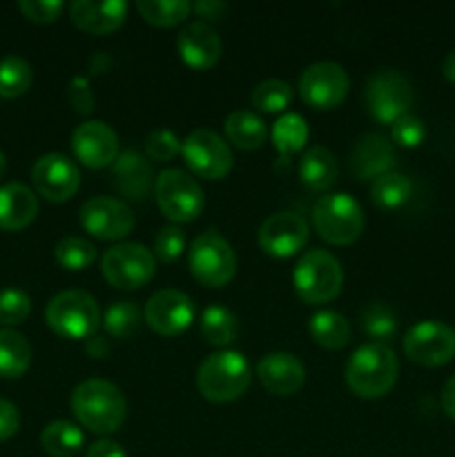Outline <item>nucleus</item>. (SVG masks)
<instances>
[{
    "label": "nucleus",
    "mask_w": 455,
    "mask_h": 457,
    "mask_svg": "<svg viewBox=\"0 0 455 457\" xmlns=\"http://www.w3.org/2000/svg\"><path fill=\"white\" fill-rule=\"evenodd\" d=\"M71 413L80 427L96 436L116 433L125 422L128 404L125 395L116 384L107 379H85L71 393Z\"/></svg>",
    "instance_id": "f257e3e1"
},
{
    "label": "nucleus",
    "mask_w": 455,
    "mask_h": 457,
    "mask_svg": "<svg viewBox=\"0 0 455 457\" xmlns=\"http://www.w3.org/2000/svg\"><path fill=\"white\" fill-rule=\"evenodd\" d=\"M400 361L388 344L370 342L357 348L346 364V384L361 400L384 397L397 382Z\"/></svg>",
    "instance_id": "f03ea898"
},
{
    "label": "nucleus",
    "mask_w": 455,
    "mask_h": 457,
    "mask_svg": "<svg viewBox=\"0 0 455 457\" xmlns=\"http://www.w3.org/2000/svg\"><path fill=\"white\" fill-rule=\"evenodd\" d=\"M250 364L241 353L219 351L205 357L203 364L196 370V388L201 395L214 404L235 402L248 391L250 386Z\"/></svg>",
    "instance_id": "7ed1b4c3"
},
{
    "label": "nucleus",
    "mask_w": 455,
    "mask_h": 457,
    "mask_svg": "<svg viewBox=\"0 0 455 457\" xmlns=\"http://www.w3.org/2000/svg\"><path fill=\"white\" fill-rule=\"evenodd\" d=\"M293 281L299 299L306 303H328L342 293V263L328 250H308L294 266Z\"/></svg>",
    "instance_id": "20e7f679"
},
{
    "label": "nucleus",
    "mask_w": 455,
    "mask_h": 457,
    "mask_svg": "<svg viewBox=\"0 0 455 457\" xmlns=\"http://www.w3.org/2000/svg\"><path fill=\"white\" fill-rule=\"evenodd\" d=\"M45 321L61 337L89 339L101 326V306L85 290H65L47 303Z\"/></svg>",
    "instance_id": "39448f33"
},
{
    "label": "nucleus",
    "mask_w": 455,
    "mask_h": 457,
    "mask_svg": "<svg viewBox=\"0 0 455 457\" xmlns=\"http://www.w3.org/2000/svg\"><path fill=\"white\" fill-rule=\"evenodd\" d=\"M312 226L328 244L351 245L364 232V210L346 192L324 195L312 208Z\"/></svg>",
    "instance_id": "423d86ee"
},
{
    "label": "nucleus",
    "mask_w": 455,
    "mask_h": 457,
    "mask_svg": "<svg viewBox=\"0 0 455 457\" xmlns=\"http://www.w3.org/2000/svg\"><path fill=\"white\" fill-rule=\"evenodd\" d=\"M156 204L161 212L174 223H190L203 212L205 196L201 186L186 170L168 168L156 177Z\"/></svg>",
    "instance_id": "0eeeda50"
},
{
    "label": "nucleus",
    "mask_w": 455,
    "mask_h": 457,
    "mask_svg": "<svg viewBox=\"0 0 455 457\" xmlns=\"http://www.w3.org/2000/svg\"><path fill=\"white\" fill-rule=\"evenodd\" d=\"M190 272L201 286L223 288L236 272V257L232 245L217 230L201 232L190 248Z\"/></svg>",
    "instance_id": "6e6552de"
},
{
    "label": "nucleus",
    "mask_w": 455,
    "mask_h": 457,
    "mask_svg": "<svg viewBox=\"0 0 455 457\" xmlns=\"http://www.w3.org/2000/svg\"><path fill=\"white\" fill-rule=\"evenodd\" d=\"M364 103L377 123L393 125L397 119L409 114L413 105V87L397 70H379L366 80Z\"/></svg>",
    "instance_id": "1a4fd4ad"
},
{
    "label": "nucleus",
    "mask_w": 455,
    "mask_h": 457,
    "mask_svg": "<svg viewBox=\"0 0 455 457\" xmlns=\"http://www.w3.org/2000/svg\"><path fill=\"white\" fill-rule=\"evenodd\" d=\"M101 272L107 284L120 290H138L152 281L156 272L154 253L143 244L112 245L101 262Z\"/></svg>",
    "instance_id": "9d476101"
},
{
    "label": "nucleus",
    "mask_w": 455,
    "mask_h": 457,
    "mask_svg": "<svg viewBox=\"0 0 455 457\" xmlns=\"http://www.w3.org/2000/svg\"><path fill=\"white\" fill-rule=\"evenodd\" d=\"M181 156L192 174L208 181H219L232 170V152L228 143L212 129H194L181 143Z\"/></svg>",
    "instance_id": "9b49d317"
},
{
    "label": "nucleus",
    "mask_w": 455,
    "mask_h": 457,
    "mask_svg": "<svg viewBox=\"0 0 455 457\" xmlns=\"http://www.w3.org/2000/svg\"><path fill=\"white\" fill-rule=\"evenodd\" d=\"M404 353L410 361L428 369L449 364L455 357V330L435 320L419 321L404 335Z\"/></svg>",
    "instance_id": "f8f14e48"
},
{
    "label": "nucleus",
    "mask_w": 455,
    "mask_h": 457,
    "mask_svg": "<svg viewBox=\"0 0 455 457\" xmlns=\"http://www.w3.org/2000/svg\"><path fill=\"white\" fill-rule=\"evenodd\" d=\"M351 79L337 62H315L306 67L299 79V94L303 103L315 110H335L348 96Z\"/></svg>",
    "instance_id": "ddd939ff"
},
{
    "label": "nucleus",
    "mask_w": 455,
    "mask_h": 457,
    "mask_svg": "<svg viewBox=\"0 0 455 457\" xmlns=\"http://www.w3.org/2000/svg\"><path fill=\"white\" fill-rule=\"evenodd\" d=\"M132 208L112 196H92L80 208V226L85 232L103 241H119L134 230Z\"/></svg>",
    "instance_id": "4468645a"
},
{
    "label": "nucleus",
    "mask_w": 455,
    "mask_h": 457,
    "mask_svg": "<svg viewBox=\"0 0 455 457\" xmlns=\"http://www.w3.org/2000/svg\"><path fill=\"white\" fill-rule=\"evenodd\" d=\"M31 183L36 192L52 204L70 201L80 187V170L65 154L49 152L31 168Z\"/></svg>",
    "instance_id": "2eb2a0df"
},
{
    "label": "nucleus",
    "mask_w": 455,
    "mask_h": 457,
    "mask_svg": "<svg viewBox=\"0 0 455 457\" xmlns=\"http://www.w3.org/2000/svg\"><path fill=\"white\" fill-rule=\"evenodd\" d=\"M143 320L154 333L163 335V337H174L190 328L192 320H194V302L181 290H159L147 299Z\"/></svg>",
    "instance_id": "dca6fc26"
},
{
    "label": "nucleus",
    "mask_w": 455,
    "mask_h": 457,
    "mask_svg": "<svg viewBox=\"0 0 455 457\" xmlns=\"http://www.w3.org/2000/svg\"><path fill=\"white\" fill-rule=\"evenodd\" d=\"M308 223L297 212H275L259 228V248L277 259H288L308 244Z\"/></svg>",
    "instance_id": "f3484780"
},
{
    "label": "nucleus",
    "mask_w": 455,
    "mask_h": 457,
    "mask_svg": "<svg viewBox=\"0 0 455 457\" xmlns=\"http://www.w3.org/2000/svg\"><path fill=\"white\" fill-rule=\"evenodd\" d=\"M71 150L76 159L92 170L114 165L119 159L120 145L114 129L103 120H85L71 134Z\"/></svg>",
    "instance_id": "a211bd4d"
},
{
    "label": "nucleus",
    "mask_w": 455,
    "mask_h": 457,
    "mask_svg": "<svg viewBox=\"0 0 455 457\" xmlns=\"http://www.w3.org/2000/svg\"><path fill=\"white\" fill-rule=\"evenodd\" d=\"M177 49L183 62L192 70H210L219 62L223 52L221 38L208 22H187L177 36Z\"/></svg>",
    "instance_id": "6ab92c4d"
},
{
    "label": "nucleus",
    "mask_w": 455,
    "mask_h": 457,
    "mask_svg": "<svg viewBox=\"0 0 455 457\" xmlns=\"http://www.w3.org/2000/svg\"><path fill=\"white\" fill-rule=\"evenodd\" d=\"M257 378L272 395H294L306 382V369L290 353H268L257 364Z\"/></svg>",
    "instance_id": "aec40b11"
},
{
    "label": "nucleus",
    "mask_w": 455,
    "mask_h": 457,
    "mask_svg": "<svg viewBox=\"0 0 455 457\" xmlns=\"http://www.w3.org/2000/svg\"><path fill=\"white\" fill-rule=\"evenodd\" d=\"M397 163L395 147L384 134H364L355 141L351 152V170L357 179H377L391 172Z\"/></svg>",
    "instance_id": "412c9836"
},
{
    "label": "nucleus",
    "mask_w": 455,
    "mask_h": 457,
    "mask_svg": "<svg viewBox=\"0 0 455 457\" xmlns=\"http://www.w3.org/2000/svg\"><path fill=\"white\" fill-rule=\"evenodd\" d=\"M70 16L79 29L94 36H105L119 29L128 18V3L125 0H76L70 4Z\"/></svg>",
    "instance_id": "4be33fe9"
},
{
    "label": "nucleus",
    "mask_w": 455,
    "mask_h": 457,
    "mask_svg": "<svg viewBox=\"0 0 455 457\" xmlns=\"http://www.w3.org/2000/svg\"><path fill=\"white\" fill-rule=\"evenodd\" d=\"M112 179L116 192L128 196L129 201H143L156 183L150 161L134 150L120 152L112 165Z\"/></svg>",
    "instance_id": "5701e85b"
},
{
    "label": "nucleus",
    "mask_w": 455,
    "mask_h": 457,
    "mask_svg": "<svg viewBox=\"0 0 455 457\" xmlns=\"http://www.w3.org/2000/svg\"><path fill=\"white\" fill-rule=\"evenodd\" d=\"M38 214V196L22 183L0 187V230H25Z\"/></svg>",
    "instance_id": "b1692460"
},
{
    "label": "nucleus",
    "mask_w": 455,
    "mask_h": 457,
    "mask_svg": "<svg viewBox=\"0 0 455 457\" xmlns=\"http://www.w3.org/2000/svg\"><path fill=\"white\" fill-rule=\"evenodd\" d=\"M337 159L324 145H312L299 161V179L312 192H326L337 181Z\"/></svg>",
    "instance_id": "393cba45"
},
{
    "label": "nucleus",
    "mask_w": 455,
    "mask_h": 457,
    "mask_svg": "<svg viewBox=\"0 0 455 457\" xmlns=\"http://www.w3.org/2000/svg\"><path fill=\"white\" fill-rule=\"evenodd\" d=\"M31 364V346L16 330H0V378L18 379Z\"/></svg>",
    "instance_id": "a878e982"
},
{
    "label": "nucleus",
    "mask_w": 455,
    "mask_h": 457,
    "mask_svg": "<svg viewBox=\"0 0 455 457\" xmlns=\"http://www.w3.org/2000/svg\"><path fill=\"white\" fill-rule=\"evenodd\" d=\"M40 445H43L45 453L52 457H74L85 446V433L80 431L79 424L56 420L45 427Z\"/></svg>",
    "instance_id": "bb28decb"
},
{
    "label": "nucleus",
    "mask_w": 455,
    "mask_h": 457,
    "mask_svg": "<svg viewBox=\"0 0 455 457\" xmlns=\"http://www.w3.org/2000/svg\"><path fill=\"white\" fill-rule=\"evenodd\" d=\"M228 141L239 150H257L266 141V123L254 112L236 110L226 119Z\"/></svg>",
    "instance_id": "cd10ccee"
},
{
    "label": "nucleus",
    "mask_w": 455,
    "mask_h": 457,
    "mask_svg": "<svg viewBox=\"0 0 455 457\" xmlns=\"http://www.w3.org/2000/svg\"><path fill=\"white\" fill-rule=\"evenodd\" d=\"M310 335L326 351H339L351 342V321L335 311H319L310 317Z\"/></svg>",
    "instance_id": "c85d7f7f"
},
{
    "label": "nucleus",
    "mask_w": 455,
    "mask_h": 457,
    "mask_svg": "<svg viewBox=\"0 0 455 457\" xmlns=\"http://www.w3.org/2000/svg\"><path fill=\"white\" fill-rule=\"evenodd\" d=\"M201 335L212 346H230L239 337V320L228 308L210 306L201 315Z\"/></svg>",
    "instance_id": "c756f323"
},
{
    "label": "nucleus",
    "mask_w": 455,
    "mask_h": 457,
    "mask_svg": "<svg viewBox=\"0 0 455 457\" xmlns=\"http://www.w3.org/2000/svg\"><path fill=\"white\" fill-rule=\"evenodd\" d=\"M413 195V183L409 177L397 172H386L370 183V199L382 210H397Z\"/></svg>",
    "instance_id": "7c9ffc66"
},
{
    "label": "nucleus",
    "mask_w": 455,
    "mask_h": 457,
    "mask_svg": "<svg viewBox=\"0 0 455 457\" xmlns=\"http://www.w3.org/2000/svg\"><path fill=\"white\" fill-rule=\"evenodd\" d=\"M136 12L150 25L174 27L190 16L192 3L187 0H138Z\"/></svg>",
    "instance_id": "2f4dec72"
},
{
    "label": "nucleus",
    "mask_w": 455,
    "mask_h": 457,
    "mask_svg": "<svg viewBox=\"0 0 455 457\" xmlns=\"http://www.w3.org/2000/svg\"><path fill=\"white\" fill-rule=\"evenodd\" d=\"M308 141V125L303 116L299 114H284L277 119L272 125V143H275L277 152L284 156L297 154Z\"/></svg>",
    "instance_id": "473e14b6"
},
{
    "label": "nucleus",
    "mask_w": 455,
    "mask_h": 457,
    "mask_svg": "<svg viewBox=\"0 0 455 457\" xmlns=\"http://www.w3.org/2000/svg\"><path fill=\"white\" fill-rule=\"evenodd\" d=\"M34 71L31 65L21 56H4L0 61V96L18 98L31 87Z\"/></svg>",
    "instance_id": "72a5a7b5"
},
{
    "label": "nucleus",
    "mask_w": 455,
    "mask_h": 457,
    "mask_svg": "<svg viewBox=\"0 0 455 457\" xmlns=\"http://www.w3.org/2000/svg\"><path fill=\"white\" fill-rule=\"evenodd\" d=\"M54 257L61 268L79 272L96 262V245L83 237H65L54 248Z\"/></svg>",
    "instance_id": "f704fd0d"
},
{
    "label": "nucleus",
    "mask_w": 455,
    "mask_h": 457,
    "mask_svg": "<svg viewBox=\"0 0 455 457\" xmlns=\"http://www.w3.org/2000/svg\"><path fill=\"white\" fill-rule=\"evenodd\" d=\"M105 330L116 339H129L141 328V311L134 302H114L103 317Z\"/></svg>",
    "instance_id": "c9c22d12"
},
{
    "label": "nucleus",
    "mask_w": 455,
    "mask_h": 457,
    "mask_svg": "<svg viewBox=\"0 0 455 457\" xmlns=\"http://www.w3.org/2000/svg\"><path fill=\"white\" fill-rule=\"evenodd\" d=\"M293 87L285 80H263L252 89V105L266 114H279L293 103Z\"/></svg>",
    "instance_id": "e433bc0d"
},
{
    "label": "nucleus",
    "mask_w": 455,
    "mask_h": 457,
    "mask_svg": "<svg viewBox=\"0 0 455 457\" xmlns=\"http://www.w3.org/2000/svg\"><path fill=\"white\" fill-rule=\"evenodd\" d=\"M361 328L368 337L377 339L379 344H384L386 339H391L397 333V317L386 303L375 302L361 311Z\"/></svg>",
    "instance_id": "4c0bfd02"
},
{
    "label": "nucleus",
    "mask_w": 455,
    "mask_h": 457,
    "mask_svg": "<svg viewBox=\"0 0 455 457\" xmlns=\"http://www.w3.org/2000/svg\"><path fill=\"white\" fill-rule=\"evenodd\" d=\"M31 299L29 295L18 288L0 290V324L18 326L29 317Z\"/></svg>",
    "instance_id": "58836bf2"
},
{
    "label": "nucleus",
    "mask_w": 455,
    "mask_h": 457,
    "mask_svg": "<svg viewBox=\"0 0 455 457\" xmlns=\"http://www.w3.org/2000/svg\"><path fill=\"white\" fill-rule=\"evenodd\" d=\"M186 250V232L178 226L161 228L159 235L154 237V257L163 263L177 262Z\"/></svg>",
    "instance_id": "ea45409f"
},
{
    "label": "nucleus",
    "mask_w": 455,
    "mask_h": 457,
    "mask_svg": "<svg viewBox=\"0 0 455 457\" xmlns=\"http://www.w3.org/2000/svg\"><path fill=\"white\" fill-rule=\"evenodd\" d=\"M426 138V128L413 114H404L391 125V141L400 147H419Z\"/></svg>",
    "instance_id": "a19ab883"
},
{
    "label": "nucleus",
    "mask_w": 455,
    "mask_h": 457,
    "mask_svg": "<svg viewBox=\"0 0 455 457\" xmlns=\"http://www.w3.org/2000/svg\"><path fill=\"white\" fill-rule=\"evenodd\" d=\"M145 152L156 163H168V161H172L181 152V141L170 129H154L145 138Z\"/></svg>",
    "instance_id": "79ce46f5"
},
{
    "label": "nucleus",
    "mask_w": 455,
    "mask_h": 457,
    "mask_svg": "<svg viewBox=\"0 0 455 457\" xmlns=\"http://www.w3.org/2000/svg\"><path fill=\"white\" fill-rule=\"evenodd\" d=\"M18 9H21L27 21L49 25V22L61 16L65 4L61 0H22V3H18Z\"/></svg>",
    "instance_id": "37998d69"
},
{
    "label": "nucleus",
    "mask_w": 455,
    "mask_h": 457,
    "mask_svg": "<svg viewBox=\"0 0 455 457\" xmlns=\"http://www.w3.org/2000/svg\"><path fill=\"white\" fill-rule=\"evenodd\" d=\"M67 96H70L71 107H74L79 114L87 116L94 112V94L92 89H89V80L85 79V76H74V79H71Z\"/></svg>",
    "instance_id": "c03bdc74"
},
{
    "label": "nucleus",
    "mask_w": 455,
    "mask_h": 457,
    "mask_svg": "<svg viewBox=\"0 0 455 457\" xmlns=\"http://www.w3.org/2000/svg\"><path fill=\"white\" fill-rule=\"evenodd\" d=\"M21 428V413H18L16 404L0 397V442L12 440Z\"/></svg>",
    "instance_id": "a18cd8bd"
},
{
    "label": "nucleus",
    "mask_w": 455,
    "mask_h": 457,
    "mask_svg": "<svg viewBox=\"0 0 455 457\" xmlns=\"http://www.w3.org/2000/svg\"><path fill=\"white\" fill-rule=\"evenodd\" d=\"M85 457H128V455H125L123 446L116 445L114 440H105V437H103V440L94 442V445L89 446Z\"/></svg>",
    "instance_id": "49530a36"
},
{
    "label": "nucleus",
    "mask_w": 455,
    "mask_h": 457,
    "mask_svg": "<svg viewBox=\"0 0 455 457\" xmlns=\"http://www.w3.org/2000/svg\"><path fill=\"white\" fill-rule=\"evenodd\" d=\"M226 9H228V4L219 3V0H201V3L192 4V12L199 13L201 18H210V21H219Z\"/></svg>",
    "instance_id": "de8ad7c7"
},
{
    "label": "nucleus",
    "mask_w": 455,
    "mask_h": 457,
    "mask_svg": "<svg viewBox=\"0 0 455 457\" xmlns=\"http://www.w3.org/2000/svg\"><path fill=\"white\" fill-rule=\"evenodd\" d=\"M442 409L455 422V375L442 388Z\"/></svg>",
    "instance_id": "09e8293b"
},
{
    "label": "nucleus",
    "mask_w": 455,
    "mask_h": 457,
    "mask_svg": "<svg viewBox=\"0 0 455 457\" xmlns=\"http://www.w3.org/2000/svg\"><path fill=\"white\" fill-rule=\"evenodd\" d=\"M85 348H87V353L94 357V360H101V357H105L107 353H110V344H107L103 337H94V335L87 339Z\"/></svg>",
    "instance_id": "8fccbe9b"
},
{
    "label": "nucleus",
    "mask_w": 455,
    "mask_h": 457,
    "mask_svg": "<svg viewBox=\"0 0 455 457\" xmlns=\"http://www.w3.org/2000/svg\"><path fill=\"white\" fill-rule=\"evenodd\" d=\"M442 74H444L446 80L455 83V52H451L449 56L444 58V62H442Z\"/></svg>",
    "instance_id": "3c124183"
},
{
    "label": "nucleus",
    "mask_w": 455,
    "mask_h": 457,
    "mask_svg": "<svg viewBox=\"0 0 455 457\" xmlns=\"http://www.w3.org/2000/svg\"><path fill=\"white\" fill-rule=\"evenodd\" d=\"M4 170H7V159H4V154L0 152V179L4 177Z\"/></svg>",
    "instance_id": "603ef678"
}]
</instances>
